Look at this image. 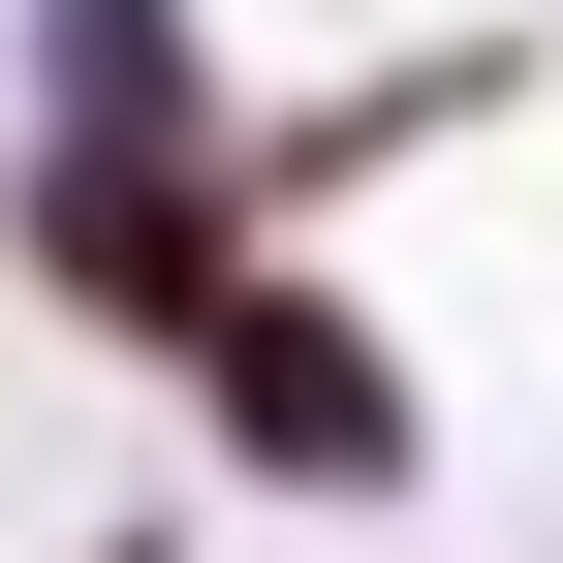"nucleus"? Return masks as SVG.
<instances>
[{
    "label": "nucleus",
    "mask_w": 563,
    "mask_h": 563,
    "mask_svg": "<svg viewBox=\"0 0 563 563\" xmlns=\"http://www.w3.org/2000/svg\"><path fill=\"white\" fill-rule=\"evenodd\" d=\"M188 470H220V501H313V532H376V501H439V470H470V407H439V344H407L376 282L282 220L220 313H188Z\"/></svg>",
    "instance_id": "1"
},
{
    "label": "nucleus",
    "mask_w": 563,
    "mask_h": 563,
    "mask_svg": "<svg viewBox=\"0 0 563 563\" xmlns=\"http://www.w3.org/2000/svg\"><path fill=\"white\" fill-rule=\"evenodd\" d=\"M63 563H188V501H95V532H63Z\"/></svg>",
    "instance_id": "2"
}]
</instances>
